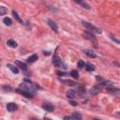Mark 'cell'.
Masks as SVG:
<instances>
[{
	"mask_svg": "<svg viewBox=\"0 0 120 120\" xmlns=\"http://www.w3.org/2000/svg\"><path fill=\"white\" fill-rule=\"evenodd\" d=\"M20 89H22V90H23V91H26V92L30 93L31 95H33V96H34V93H35V91H36V87L33 86L31 83H28V82L20 84Z\"/></svg>",
	"mask_w": 120,
	"mask_h": 120,
	"instance_id": "1",
	"label": "cell"
},
{
	"mask_svg": "<svg viewBox=\"0 0 120 120\" xmlns=\"http://www.w3.org/2000/svg\"><path fill=\"white\" fill-rule=\"evenodd\" d=\"M82 25H83V26H84V27H85V28L88 30V32H91V33H92V32L94 31V32L101 33V31H100L99 29H98L97 27L93 26L91 23H89V22H84V21H83V22H82Z\"/></svg>",
	"mask_w": 120,
	"mask_h": 120,
	"instance_id": "2",
	"label": "cell"
},
{
	"mask_svg": "<svg viewBox=\"0 0 120 120\" xmlns=\"http://www.w3.org/2000/svg\"><path fill=\"white\" fill-rule=\"evenodd\" d=\"M102 85L100 84V83H98V85H95V86H93L91 89H90V94L91 95H97L98 93H99L101 90H102Z\"/></svg>",
	"mask_w": 120,
	"mask_h": 120,
	"instance_id": "3",
	"label": "cell"
},
{
	"mask_svg": "<svg viewBox=\"0 0 120 120\" xmlns=\"http://www.w3.org/2000/svg\"><path fill=\"white\" fill-rule=\"evenodd\" d=\"M7 109H8V111H9V112H15V111L18 109V106H17L16 103L10 102V103H8V104H7Z\"/></svg>",
	"mask_w": 120,
	"mask_h": 120,
	"instance_id": "4",
	"label": "cell"
},
{
	"mask_svg": "<svg viewBox=\"0 0 120 120\" xmlns=\"http://www.w3.org/2000/svg\"><path fill=\"white\" fill-rule=\"evenodd\" d=\"M52 64H53L55 67H60V66H61V64H62L60 57H59V56H57L56 54H55V55L53 56V58H52Z\"/></svg>",
	"mask_w": 120,
	"mask_h": 120,
	"instance_id": "5",
	"label": "cell"
},
{
	"mask_svg": "<svg viewBox=\"0 0 120 120\" xmlns=\"http://www.w3.org/2000/svg\"><path fill=\"white\" fill-rule=\"evenodd\" d=\"M16 91H17L19 94H21V95H22V96H24V97H26V98H30L33 97V95H31L30 93H28V92H26V91H23V90H22V89H20V88L16 89Z\"/></svg>",
	"mask_w": 120,
	"mask_h": 120,
	"instance_id": "6",
	"label": "cell"
},
{
	"mask_svg": "<svg viewBox=\"0 0 120 120\" xmlns=\"http://www.w3.org/2000/svg\"><path fill=\"white\" fill-rule=\"evenodd\" d=\"M15 64H16V66H17L18 68H22V70H27V66H26V64H24V63H22V62H21V61H18V60L15 62Z\"/></svg>",
	"mask_w": 120,
	"mask_h": 120,
	"instance_id": "7",
	"label": "cell"
},
{
	"mask_svg": "<svg viewBox=\"0 0 120 120\" xmlns=\"http://www.w3.org/2000/svg\"><path fill=\"white\" fill-rule=\"evenodd\" d=\"M48 24L50 25V27H51L52 30H54L55 32H57L58 27H57V24H56L53 21H52V20H48Z\"/></svg>",
	"mask_w": 120,
	"mask_h": 120,
	"instance_id": "8",
	"label": "cell"
},
{
	"mask_svg": "<svg viewBox=\"0 0 120 120\" xmlns=\"http://www.w3.org/2000/svg\"><path fill=\"white\" fill-rule=\"evenodd\" d=\"M7 68H8V69H10V70H11L13 73H15V74L19 73V69H18V68L15 67V66H13V65H11V64H8V65H7Z\"/></svg>",
	"mask_w": 120,
	"mask_h": 120,
	"instance_id": "9",
	"label": "cell"
},
{
	"mask_svg": "<svg viewBox=\"0 0 120 120\" xmlns=\"http://www.w3.org/2000/svg\"><path fill=\"white\" fill-rule=\"evenodd\" d=\"M43 109L46 110V111H48V112H52L54 110V107H53V105H52L50 103H45L43 105Z\"/></svg>",
	"mask_w": 120,
	"mask_h": 120,
	"instance_id": "10",
	"label": "cell"
},
{
	"mask_svg": "<svg viewBox=\"0 0 120 120\" xmlns=\"http://www.w3.org/2000/svg\"><path fill=\"white\" fill-rule=\"evenodd\" d=\"M84 37H85V38H87V39L95 40V36H94V35H93V33H91V32L85 31V32H84Z\"/></svg>",
	"mask_w": 120,
	"mask_h": 120,
	"instance_id": "11",
	"label": "cell"
},
{
	"mask_svg": "<svg viewBox=\"0 0 120 120\" xmlns=\"http://www.w3.org/2000/svg\"><path fill=\"white\" fill-rule=\"evenodd\" d=\"M84 52V53L87 55V56H89V57H91V58H95L96 57V53L93 52V51H91V50H84L83 51Z\"/></svg>",
	"mask_w": 120,
	"mask_h": 120,
	"instance_id": "12",
	"label": "cell"
},
{
	"mask_svg": "<svg viewBox=\"0 0 120 120\" xmlns=\"http://www.w3.org/2000/svg\"><path fill=\"white\" fill-rule=\"evenodd\" d=\"M38 59V54H32V55H30V56L28 57L27 61H28L29 63H34V62H36Z\"/></svg>",
	"mask_w": 120,
	"mask_h": 120,
	"instance_id": "13",
	"label": "cell"
},
{
	"mask_svg": "<svg viewBox=\"0 0 120 120\" xmlns=\"http://www.w3.org/2000/svg\"><path fill=\"white\" fill-rule=\"evenodd\" d=\"M75 95H76V92L74 91V90H72V89H70V90H68V92H67V98H75Z\"/></svg>",
	"mask_w": 120,
	"mask_h": 120,
	"instance_id": "14",
	"label": "cell"
},
{
	"mask_svg": "<svg viewBox=\"0 0 120 120\" xmlns=\"http://www.w3.org/2000/svg\"><path fill=\"white\" fill-rule=\"evenodd\" d=\"M7 44H8L9 47H11V48H16V47H17V42H16L15 40H13V39H8V40L7 41Z\"/></svg>",
	"mask_w": 120,
	"mask_h": 120,
	"instance_id": "15",
	"label": "cell"
},
{
	"mask_svg": "<svg viewBox=\"0 0 120 120\" xmlns=\"http://www.w3.org/2000/svg\"><path fill=\"white\" fill-rule=\"evenodd\" d=\"M85 69L87 70V71H94L95 70V66L93 65V64H90V63H87V64H85Z\"/></svg>",
	"mask_w": 120,
	"mask_h": 120,
	"instance_id": "16",
	"label": "cell"
},
{
	"mask_svg": "<svg viewBox=\"0 0 120 120\" xmlns=\"http://www.w3.org/2000/svg\"><path fill=\"white\" fill-rule=\"evenodd\" d=\"M74 120H82V114L78 112H75L72 113V116H71Z\"/></svg>",
	"mask_w": 120,
	"mask_h": 120,
	"instance_id": "17",
	"label": "cell"
},
{
	"mask_svg": "<svg viewBox=\"0 0 120 120\" xmlns=\"http://www.w3.org/2000/svg\"><path fill=\"white\" fill-rule=\"evenodd\" d=\"M3 22H4V23H5L6 25H8V26H10V25L12 24V20H11L9 17H6V18H4Z\"/></svg>",
	"mask_w": 120,
	"mask_h": 120,
	"instance_id": "18",
	"label": "cell"
},
{
	"mask_svg": "<svg viewBox=\"0 0 120 120\" xmlns=\"http://www.w3.org/2000/svg\"><path fill=\"white\" fill-rule=\"evenodd\" d=\"M77 3H78L79 5H81L82 7H83L84 8H86V9H89V8H90V6H89L86 2H83V1H78Z\"/></svg>",
	"mask_w": 120,
	"mask_h": 120,
	"instance_id": "19",
	"label": "cell"
},
{
	"mask_svg": "<svg viewBox=\"0 0 120 120\" xmlns=\"http://www.w3.org/2000/svg\"><path fill=\"white\" fill-rule=\"evenodd\" d=\"M12 14H13V16H14V18H15V20H17L19 22H21V23H22V21L21 20V18L19 17V15H18V13L15 11V10H13L12 11Z\"/></svg>",
	"mask_w": 120,
	"mask_h": 120,
	"instance_id": "20",
	"label": "cell"
},
{
	"mask_svg": "<svg viewBox=\"0 0 120 120\" xmlns=\"http://www.w3.org/2000/svg\"><path fill=\"white\" fill-rule=\"evenodd\" d=\"M70 75L74 78V79H78L79 78V73H78V71L77 70H71V72H70Z\"/></svg>",
	"mask_w": 120,
	"mask_h": 120,
	"instance_id": "21",
	"label": "cell"
},
{
	"mask_svg": "<svg viewBox=\"0 0 120 120\" xmlns=\"http://www.w3.org/2000/svg\"><path fill=\"white\" fill-rule=\"evenodd\" d=\"M7 12H8L7 8H5V7H0V15H5Z\"/></svg>",
	"mask_w": 120,
	"mask_h": 120,
	"instance_id": "22",
	"label": "cell"
},
{
	"mask_svg": "<svg viewBox=\"0 0 120 120\" xmlns=\"http://www.w3.org/2000/svg\"><path fill=\"white\" fill-rule=\"evenodd\" d=\"M84 66H85V64H84V62L82 61V60H79V62H78V68H84Z\"/></svg>",
	"mask_w": 120,
	"mask_h": 120,
	"instance_id": "23",
	"label": "cell"
},
{
	"mask_svg": "<svg viewBox=\"0 0 120 120\" xmlns=\"http://www.w3.org/2000/svg\"><path fill=\"white\" fill-rule=\"evenodd\" d=\"M62 82H64L65 84H68V85H74L75 82L73 81H69V80H67V81H62Z\"/></svg>",
	"mask_w": 120,
	"mask_h": 120,
	"instance_id": "24",
	"label": "cell"
},
{
	"mask_svg": "<svg viewBox=\"0 0 120 120\" xmlns=\"http://www.w3.org/2000/svg\"><path fill=\"white\" fill-rule=\"evenodd\" d=\"M63 120H74L71 116H65L64 118H63Z\"/></svg>",
	"mask_w": 120,
	"mask_h": 120,
	"instance_id": "25",
	"label": "cell"
},
{
	"mask_svg": "<svg viewBox=\"0 0 120 120\" xmlns=\"http://www.w3.org/2000/svg\"><path fill=\"white\" fill-rule=\"evenodd\" d=\"M4 89H6V91H10L11 87L10 86H4Z\"/></svg>",
	"mask_w": 120,
	"mask_h": 120,
	"instance_id": "26",
	"label": "cell"
},
{
	"mask_svg": "<svg viewBox=\"0 0 120 120\" xmlns=\"http://www.w3.org/2000/svg\"><path fill=\"white\" fill-rule=\"evenodd\" d=\"M58 74H59V76H65V75H68L66 72H58Z\"/></svg>",
	"mask_w": 120,
	"mask_h": 120,
	"instance_id": "27",
	"label": "cell"
},
{
	"mask_svg": "<svg viewBox=\"0 0 120 120\" xmlns=\"http://www.w3.org/2000/svg\"><path fill=\"white\" fill-rule=\"evenodd\" d=\"M69 102H70V104H72L73 106H76V105H77V103H76V102H74V101H72V100H70Z\"/></svg>",
	"mask_w": 120,
	"mask_h": 120,
	"instance_id": "28",
	"label": "cell"
},
{
	"mask_svg": "<svg viewBox=\"0 0 120 120\" xmlns=\"http://www.w3.org/2000/svg\"><path fill=\"white\" fill-rule=\"evenodd\" d=\"M44 120H52V119H51V118H47V117H45V118H44Z\"/></svg>",
	"mask_w": 120,
	"mask_h": 120,
	"instance_id": "29",
	"label": "cell"
},
{
	"mask_svg": "<svg viewBox=\"0 0 120 120\" xmlns=\"http://www.w3.org/2000/svg\"><path fill=\"white\" fill-rule=\"evenodd\" d=\"M94 120H100V119H94Z\"/></svg>",
	"mask_w": 120,
	"mask_h": 120,
	"instance_id": "30",
	"label": "cell"
}]
</instances>
